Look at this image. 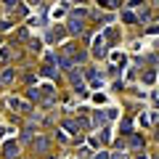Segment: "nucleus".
<instances>
[{"label":"nucleus","instance_id":"f257e3e1","mask_svg":"<svg viewBox=\"0 0 159 159\" xmlns=\"http://www.w3.org/2000/svg\"><path fill=\"white\" fill-rule=\"evenodd\" d=\"M6 3H8V6H13V3H16V0H6Z\"/></svg>","mask_w":159,"mask_h":159}]
</instances>
